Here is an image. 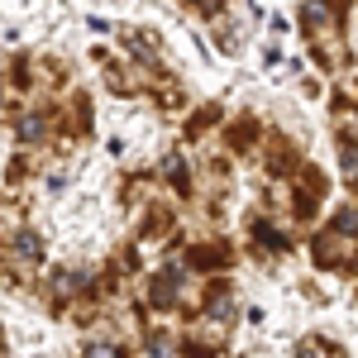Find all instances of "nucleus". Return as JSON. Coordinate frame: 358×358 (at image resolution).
<instances>
[{"instance_id":"1","label":"nucleus","mask_w":358,"mask_h":358,"mask_svg":"<svg viewBox=\"0 0 358 358\" xmlns=\"http://www.w3.org/2000/svg\"><path fill=\"white\" fill-rule=\"evenodd\" d=\"M86 358H115V349H91Z\"/></svg>"}]
</instances>
